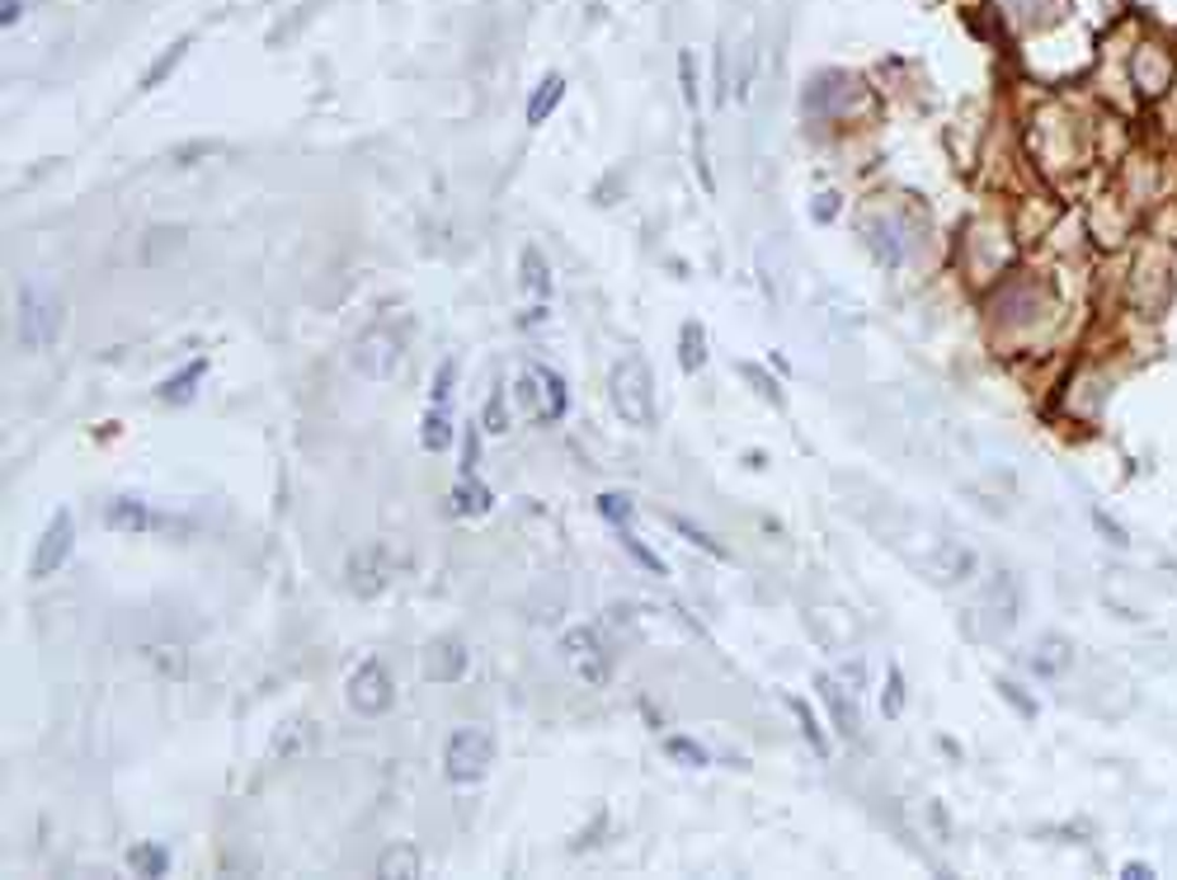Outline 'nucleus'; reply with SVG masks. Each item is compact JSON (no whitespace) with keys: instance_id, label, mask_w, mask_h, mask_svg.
Instances as JSON below:
<instances>
[{"instance_id":"obj_30","label":"nucleus","mask_w":1177,"mask_h":880,"mask_svg":"<svg viewBox=\"0 0 1177 880\" xmlns=\"http://www.w3.org/2000/svg\"><path fill=\"white\" fill-rule=\"evenodd\" d=\"M420 443H424V452H443V448L452 443L448 405H429V415H424V429H420Z\"/></svg>"},{"instance_id":"obj_32","label":"nucleus","mask_w":1177,"mask_h":880,"mask_svg":"<svg viewBox=\"0 0 1177 880\" xmlns=\"http://www.w3.org/2000/svg\"><path fill=\"white\" fill-rule=\"evenodd\" d=\"M678 90H684V104L698 113V104H702V85H698V56H692V48L678 52Z\"/></svg>"},{"instance_id":"obj_21","label":"nucleus","mask_w":1177,"mask_h":880,"mask_svg":"<svg viewBox=\"0 0 1177 880\" xmlns=\"http://www.w3.org/2000/svg\"><path fill=\"white\" fill-rule=\"evenodd\" d=\"M490 508H494V494L480 486L476 472H472V476H462V480H458V490H452V514L480 518V514H490Z\"/></svg>"},{"instance_id":"obj_50","label":"nucleus","mask_w":1177,"mask_h":880,"mask_svg":"<svg viewBox=\"0 0 1177 880\" xmlns=\"http://www.w3.org/2000/svg\"><path fill=\"white\" fill-rule=\"evenodd\" d=\"M1144 876H1154L1144 862H1130V867H1126V880H1144Z\"/></svg>"},{"instance_id":"obj_39","label":"nucleus","mask_w":1177,"mask_h":880,"mask_svg":"<svg viewBox=\"0 0 1177 880\" xmlns=\"http://www.w3.org/2000/svg\"><path fill=\"white\" fill-rule=\"evenodd\" d=\"M141 655H147L161 674H175V678L184 674V650H179V645H147Z\"/></svg>"},{"instance_id":"obj_26","label":"nucleus","mask_w":1177,"mask_h":880,"mask_svg":"<svg viewBox=\"0 0 1177 880\" xmlns=\"http://www.w3.org/2000/svg\"><path fill=\"white\" fill-rule=\"evenodd\" d=\"M735 373H740V377H744L749 387H754V391H759V395H763V401H768L773 410H782V405H787V395H782V387H777V377H773L763 363H749V359H740V363H735Z\"/></svg>"},{"instance_id":"obj_13","label":"nucleus","mask_w":1177,"mask_h":880,"mask_svg":"<svg viewBox=\"0 0 1177 880\" xmlns=\"http://www.w3.org/2000/svg\"><path fill=\"white\" fill-rule=\"evenodd\" d=\"M815 692L825 697L829 706V716H834V730L843 734V740H862V712H857V702L843 692V683L834 674H815Z\"/></svg>"},{"instance_id":"obj_17","label":"nucleus","mask_w":1177,"mask_h":880,"mask_svg":"<svg viewBox=\"0 0 1177 880\" xmlns=\"http://www.w3.org/2000/svg\"><path fill=\"white\" fill-rule=\"evenodd\" d=\"M208 377V359H193V363H184L175 377H165L161 387H155V401H165V405H189L193 395H198V381Z\"/></svg>"},{"instance_id":"obj_3","label":"nucleus","mask_w":1177,"mask_h":880,"mask_svg":"<svg viewBox=\"0 0 1177 880\" xmlns=\"http://www.w3.org/2000/svg\"><path fill=\"white\" fill-rule=\"evenodd\" d=\"M490 763H494V740H490V730H480V726L452 730V740H448V749H443V772H448V782H452V787H472V782H480V777L490 772Z\"/></svg>"},{"instance_id":"obj_49","label":"nucleus","mask_w":1177,"mask_h":880,"mask_svg":"<svg viewBox=\"0 0 1177 880\" xmlns=\"http://www.w3.org/2000/svg\"><path fill=\"white\" fill-rule=\"evenodd\" d=\"M1003 5L1017 10V14H1037V0H1003Z\"/></svg>"},{"instance_id":"obj_6","label":"nucleus","mask_w":1177,"mask_h":880,"mask_svg":"<svg viewBox=\"0 0 1177 880\" xmlns=\"http://www.w3.org/2000/svg\"><path fill=\"white\" fill-rule=\"evenodd\" d=\"M561 650H565V659L575 664V674L585 678L589 688H603L608 678H613V650L603 645V636L593 631V627L565 631V636H561Z\"/></svg>"},{"instance_id":"obj_38","label":"nucleus","mask_w":1177,"mask_h":880,"mask_svg":"<svg viewBox=\"0 0 1177 880\" xmlns=\"http://www.w3.org/2000/svg\"><path fill=\"white\" fill-rule=\"evenodd\" d=\"M617 537H622V546H627V551H631V556H636V561H641V565H646V570H650V575H664V561H660V556H655V551H650V546H641V537H636V532L627 528V523H622V528H617Z\"/></svg>"},{"instance_id":"obj_25","label":"nucleus","mask_w":1177,"mask_h":880,"mask_svg":"<svg viewBox=\"0 0 1177 880\" xmlns=\"http://www.w3.org/2000/svg\"><path fill=\"white\" fill-rule=\"evenodd\" d=\"M843 95H848V80L839 76V71H825V76L805 90V109H811L815 118H825V113L834 109V99H843Z\"/></svg>"},{"instance_id":"obj_33","label":"nucleus","mask_w":1177,"mask_h":880,"mask_svg":"<svg viewBox=\"0 0 1177 880\" xmlns=\"http://www.w3.org/2000/svg\"><path fill=\"white\" fill-rule=\"evenodd\" d=\"M669 523H674V532H684V542H692V546H702V551H706V556H712V561H730V551H726V546H721V542H716V537H706V532L698 528V523H688L684 514H669Z\"/></svg>"},{"instance_id":"obj_19","label":"nucleus","mask_w":1177,"mask_h":880,"mask_svg":"<svg viewBox=\"0 0 1177 880\" xmlns=\"http://www.w3.org/2000/svg\"><path fill=\"white\" fill-rule=\"evenodd\" d=\"M424 871V857H420V847L415 843H391V847H381V857H377V876L381 880H415Z\"/></svg>"},{"instance_id":"obj_22","label":"nucleus","mask_w":1177,"mask_h":880,"mask_svg":"<svg viewBox=\"0 0 1177 880\" xmlns=\"http://www.w3.org/2000/svg\"><path fill=\"white\" fill-rule=\"evenodd\" d=\"M189 48H193V38H189V34L170 42V48H165V52H161V56H155V62L147 66V76H141V90H161V85H165V80L179 71L184 56H189Z\"/></svg>"},{"instance_id":"obj_27","label":"nucleus","mask_w":1177,"mask_h":880,"mask_svg":"<svg viewBox=\"0 0 1177 880\" xmlns=\"http://www.w3.org/2000/svg\"><path fill=\"white\" fill-rule=\"evenodd\" d=\"M127 867L137 876H165L170 871V847L165 843H133L127 847Z\"/></svg>"},{"instance_id":"obj_10","label":"nucleus","mask_w":1177,"mask_h":880,"mask_svg":"<svg viewBox=\"0 0 1177 880\" xmlns=\"http://www.w3.org/2000/svg\"><path fill=\"white\" fill-rule=\"evenodd\" d=\"M466 664H472V650H466L462 636H438L424 650V678L429 683H462Z\"/></svg>"},{"instance_id":"obj_12","label":"nucleus","mask_w":1177,"mask_h":880,"mask_svg":"<svg viewBox=\"0 0 1177 880\" xmlns=\"http://www.w3.org/2000/svg\"><path fill=\"white\" fill-rule=\"evenodd\" d=\"M104 528L123 532V537H141L151 528H170V523L155 518L147 508V500H137V494H118V500H109V508H104Z\"/></svg>"},{"instance_id":"obj_14","label":"nucleus","mask_w":1177,"mask_h":880,"mask_svg":"<svg viewBox=\"0 0 1177 880\" xmlns=\"http://www.w3.org/2000/svg\"><path fill=\"white\" fill-rule=\"evenodd\" d=\"M1027 669L1037 674V678H1065L1074 669V641H1069V636H1060V631H1045L1041 641L1031 645Z\"/></svg>"},{"instance_id":"obj_47","label":"nucleus","mask_w":1177,"mask_h":880,"mask_svg":"<svg viewBox=\"0 0 1177 880\" xmlns=\"http://www.w3.org/2000/svg\"><path fill=\"white\" fill-rule=\"evenodd\" d=\"M1093 523H1098V528H1102V532H1107V542H1116V546H1126V532H1122V528H1116V523H1112L1107 514H1102V508H1098V514H1093Z\"/></svg>"},{"instance_id":"obj_37","label":"nucleus","mask_w":1177,"mask_h":880,"mask_svg":"<svg viewBox=\"0 0 1177 880\" xmlns=\"http://www.w3.org/2000/svg\"><path fill=\"white\" fill-rule=\"evenodd\" d=\"M599 514L608 518V523H631V514H636V504H631V494H617V490H608V494H599Z\"/></svg>"},{"instance_id":"obj_43","label":"nucleus","mask_w":1177,"mask_h":880,"mask_svg":"<svg viewBox=\"0 0 1177 880\" xmlns=\"http://www.w3.org/2000/svg\"><path fill=\"white\" fill-rule=\"evenodd\" d=\"M217 151H222V141H189V147L170 151V161L175 165H198V155H217Z\"/></svg>"},{"instance_id":"obj_31","label":"nucleus","mask_w":1177,"mask_h":880,"mask_svg":"<svg viewBox=\"0 0 1177 880\" xmlns=\"http://www.w3.org/2000/svg\"><path fill=\"white\" fill-rule=\"evenodd\" d=\"M664 754L674 763H684V768H706V763H712V754H706L698 740H688V734H669V740H664Z\"/></svg>"},{"instance_id":"obj_28","label":"nucleus","mask_w":1177,"mask_h":880,"mask_svg":"<svg viewBox=\"0 0 1177 880\" xmlns=\"http://www.w3.org/2000/svg\"><path fill=\"white\" fill-rule=\"evenodd\" d=\"M787 706H791V716H797V726H801V734H805V744H811L819 758H829V754H834V749H829V734L819 730V720H815V712H811V702H805V697H787Z\"/></svg>"},{"instance_id":"obj_46","label":"nucleus","mask_w":1177,"mask_h":880,"mask_svg":"<svg viewBox=\"0 0 1177 880\" xmlns=\"http://www.w3.org/2000/svg\"><path fill=\"white\" fill-rule=\"evenodd\" d=\"M834 212H839V193H819L815 198V222H834Z\"/></svg>"},{"instance_id":"obj_34","label":"nucleus","mask_w":1177,"mask_h":880,"mask_svg":"<svg viewBox=\"0 0 1177 880\" xmlns=\"http://www.w3.org/2000/svg\"><path fill=\"white\" fill-rule=\"evenodd\" d=\"M900 712H904V674H900V664H890L886 688H881V716L900 720Z\"/></svg>"},{"instance_id":"obj_8","label":"nucleus","mask_w":1177,"mask_h":880,"mask_svg":"<svg viewBox=\"0 0 1177 880\" xmlns=\"http://www.w3.org/2000/svg\"><path fill=\"white\" fill-rule=\"evenodd\" d=\"M924 565L938 584H966V579H975V570H980V556H975V546L956 542V537H942V542L928 551Z\"/></svg>"},{"instance_id":"obj_1","label":"nucleus","mask_w":1177,"mask_h":880,"mask_svg":"<svg viewBox=\"0 0 1177 880\" xmlns=\"http://www.w3.org/2000/svg\"><path fill=\"white\" fill-rule=\"evenodd\" d=\"M66 330V306L48 282H20L14 292V344L24 353H48Z\"/></svg>"},{"instance_id":"obj_4","label":"nucleus","mask_w":1177,"mask_h":880,"mask_svg":"<svg viewBox=\"0 0 1177 880\" xmlns=\"http://www.w3.org/2000/svg\"><path fill=\"white\" fill-rule=\"evenodd\" d=\"M401 359H405V339L391 330V325H373V330L359 335L353 344V367L367 377V381H391L401 373Z\"/></svg>"},{"instance_id":"obj_15","label":"nucleus","mask_w":1177,"mask_h":880,"mask_svg":"<svg viewBox=\"0 0 1177 880\" xmlns=\"http://www.w3.org/2000/svg\"><path fill=\"white\" fill-rule=\"evenodd\" d=\"M316 749H321V726L306 716L288 720V726L274 734V763H306Z\"/></svg>"},{"instance_id":"obj_7","label":"nucleus","mask_w":1177,"mask_h":880,"mask_svg":"<svg viewBox=\"0 0 1177 880\" xmlns=\"http://www.w3.org/2000/svg\"><path fill=\"white\" fill-rule=\"evenodd\" d=\"M71 546H76V523H71V508H57L52 523H48V532H42V537H38V546H34L28 575H34V579H52V575L66 565Z\"/></svg>"},{"instance_id":"obj_24","label":"nucleus","mask_w":1177,"mask_h":880,"mask_svg":"<svg viewBox=\"0 0 1177 880\" xmlns=\"http://www.w3.org/2000/svg\"><path fill=\"white\" fill-rule=\"evenodd\" d=\"M561 99H565V76H556V71H551V76L537 85L533 99H528V123H533V127H542L551 113H556Z\"/></svg>"},{"instance_id":"obj_29","label":"nucleus","mask_w":1177,"mask_h":880,"mask_svg":"<svg viewBox=\"0 0 1177 880\" xmlns=\"http://www.w3.org/2000/svg\"><path fill=\"white\" fill-rule=\"evenodd\" d=\"M523 288L533 297H551V264L542 260L537 246H523Z\"/></svg>"},{"instance_id":"obj_45","label":"nucleus","mask_w":1177,"mask_h":880,"mask_svg":"<svg viewBox=\"0 0 1177 880\" xmlns=\"http://www.w3.org/2000/svg\"><path fill=\"white\" fill-rule=\"evenodd\" d=\"M476 457H480V429L472 424V429H466V438H462V476H472V472H476Z\"/></svg>"},{"instance_id":"obj_18","label":"nucleus","mask_w":1177,"mask_h":880,"mask_svg":"<svg viewBox=\"0 0 1177 880\" xmlns=\"http://www.w3.org/2000/svg\"><path fill=\"white\" fill-rule=\"evenodd\" d=\"M179 250H184V226H151V231L137 240V260L147 268L165 264L170 254H179Z\"/></svg>"},{"instance_id":"obj_20","label":"nucleus","mask_w":1177,"mask_h":880,"mask_svg":"<svg viewBox=\"0 0 1177 880\" xmlns=\"http://www.w3.org/2000/svg\"><path fill=\"white\" fill-rule=\"evenodd\" d=\"M528 377H533L537 387H542V395H547V405H542V419H547V424L565 419V410H571V391H565L561 373H551V367H542V363H528Z\"/></svg>"},{"instance_id":"obj_23","label":"nucleus","mask_w":1177,"mask_h":880,"mask_svg":"<svg viewBox=\"0 0 1177 880\" xmlns=\"http://www.w3.org/2000/svg\"><path fill=\"white\" fill-rule=\"evenodd\" d=\"M702 363H706V330L702 320H684V330H678V367L692 377L702 373Z\"/></svg>"},{"instance_id":"obj_2","label":"nucleus","mask_w":1177,"mask_h":880,"mask_svg":"<svg viewBox=\"0 0 1177 880\" xmlns=\"http://www.w3.org/2000/svg\"><path fill=\"white\" fill-rule=\"evenodd\" d=\"M608 395H613V410L622 424H631L641 433L655 429V377H650V363L641 353H627L622 363H613Z\"/></svg>"},{"instance_id":"obj_40","label":"nucleus","mask_w":1177,"mask_h":880,"mask_svg":"<svg viewBox=\"0 0 1177 880\" xmlns=\"http://www.w3.org/2000/svg\"><path fill=\"white\" fill-rule=\"evenodd\" d=\"M872 246H876V260H881L886 268H900V264H904V250H900L896 231H881V226H876V231H872Z\"/></svg>"},{"instance_id":"obj_16","label":"nucleus","mask_w":1177,"mask_h":880,"mask_svg":"<svg viewBox=\"0 0 1177 880\" xmlns=\"http://www.w3.org/2000/svg\"><path fill=\"white\" fill-rule=\"evenodd\" d=\"M1017 613H1023V584H1017V575L999 570L994 584H989V617H994L999 631H1009L1017 621Z\"/></svg>"},{"instance_id":"obj_35","label":"nucleus","mask_w":1177,"mask_h":880,"mask_svg":"<svg viewBox=\"0 0 1177 880\" xmlns=\"http://www.w3.org/2000/svg\"><path fill=\"white\" fill-rule=\"evenodd\" d=\"M452 387H458V359H443L434 373V387H429V405H448Z\"/></svg>"},{"instance_id":"obj_36","label":"nucleus","mask_w":1177,"mask_h":880,"mask_svg":"<svg viewBox=\"0 0 1177 880\" xmlns=\"http://www.w3.org/2000/svg\"><path fill=\"white\" fill-rule=\"evenodd\" d=\"M480 429H486V433H509V405H504V387H494V391H490L486 415H480Z\"/></svg>"},{"instance_id":"obj_44","label":"nucleus","mask_w":1177,"mask_h":880,"mask_svg":"<svg viewBox=\"0 0 1177 880\" xmlns=\"http://www.w3.org/2000/svg\"><path fill=\"white\" fill-rule=\"evenodd\" d=\"M749 80H754V48L744 42L740 48V80H735V99H740V104L749 99Z\"/></svg>"},{"instance_id":"obj_5","label":"nucleus","mask_w":1177,"mask_h":880,"mask_svg":"<svg viewBox=\"0 0 1177 880\" xmlns=\"http://www.w3.org/2000/svg\"><path fill=\"white\" fill-rule=\"evenodd\" d=\"M345 697H349V706L359 716H387L396 706V678H391V669L381 659H363L359 669L349 674Z\"/></svg>"},{"instance_id":"obj_11","label":"nucleus","mask_w":1177,"mask_h":880,"mask_svg":"<svg viewBox=\"0 0 1177 880\" xmlns=\"http://www.w3.org/2000/svg\"><path fill=\"white\" fill-rule=\"evenodd\" d=\"M345 570H349V589L359 593V599H377V593L391 584V561H387V551H381V546L353 551Z\"/></svg>"},{"instance_id":"obj_41","label":"nucleus","mask_w":1177,"mask_h":880,"mask_svg":"<svg viewBox=\"0 0 1177 880\" xmlns=\"http://www.w3.org/2000/svg\"><path fill=\"white\" fill-rule=\"evenodd\" d=\"M692 155H698V179H702V189L706 193H716V175H712V161H706V133H702V123L692 127Z\"/></svg>"},{"instance_id":"obj_48","label":"nucleus","mask_w":1177,"mask_h":880,"mask_svg":"<svg viewBox=\"0 0 1177 880\" xmlns=\"http://www.w3.org/2000/svg\"><path fill=\"white\" fill-rule=\"evenodd\" d=\"M20 14H24V0H5V5H0V24L14 28L20 24Z\"/></svg>"},{"instance_id":"obj_42","label":"nucleus","mask_w":1177,"mask_h":880,"mask_svg":"<svg viewBox=\"0 0 1177 880\" xmlns=\"http://www.w3.org/2000/svg\"><path fill=\"white\" fill-rule=\"evenodd\" d=\"M999 697H1003V702H1009V706H1013V712H1017V716H1027V720H1037V702H1031V697H1027V692H1023V688H1017V683H1013V678H999Z\"/></svg>"},{"instance_id":"obj_9","label":"nucleus","mask_w":1177,"mask_h":880,"mask_svg":"<svg viewBox=\"0 0 1177 880\" xmlns=\"http://www.w3.org/2000/svg\"><path fill=\"white\" fill-rule=\"evenodd\" d=\"M1130 76H1136V85H1140V95H1144V99H1164V95L1173 90V80H1177L1173 52H1168V48H1159V42H1144V48L1136 52V62H1130Z\"/></svg>"}]
</instances>
